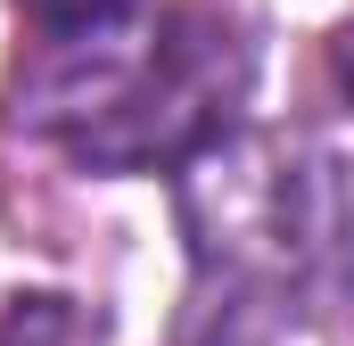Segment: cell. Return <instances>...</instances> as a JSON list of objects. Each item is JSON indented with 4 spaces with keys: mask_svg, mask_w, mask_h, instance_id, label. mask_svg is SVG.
I'll use <instances>...</instances> for the list:
<instances>
[{
    "mask_svg": "<svg viewBox=\"0 0 354 346\" xmlns=\"http://www.w3.org/2000/svg\"><path fill=\"white\" fill-rule=\"evenodd\" d=\"M256 91V33L231 0L132 8L99 33L41 42L8 124L58 140L91 173H189L239 132Z\"/></svg>",
    "mask_w": 354,
    "mask_h": 346,
    "instance_id": "1",
    "label": "cell"
},
{
    "mask_svg": "<svg viewBox=\"0 0 354 346\" xmlns=\"http://www.w3.org/2000/svg\"><path fill=\"white\" fill-rule=\"evenodd\" d=\"M66 338H75L66 297H17V313L0 322V346H66Z\"/></svg>",
    "mask_w": 354,
    "mask_h": 346,
    "instance_id": "4",
    "label": "cell"
},
{
    "mask_svg": "<svg viewBox=\"0 0 354 346\" xmlns=\"http://www.w3.org/2000/svg\"><path fill=\"white\" fill-rule=\"evenodd\" d=\"M17 8L41 25V42H75V33H99V25L132 17V0H17Z\"/></svg>",
    "mask_w": 354,
    "mask_h": 346,
    "instance_id": "3",
    "label": "cell"
},
{
    "mask_svg": "<svg viewBox=\"0 0 354 346\" xmlns=\"http://www.w3.org/2000/svg\"><path fill=\"white\" fill-rule=\"evenodd\" d=\"M198 280L264 313H322L354 289V190L297 132H231L181 173Z\"/></svg>",
    "mask_w": 354,
    "mask_h": 346,
    "instance_id": "2",
    "label": "cell"
}]
</instances>
